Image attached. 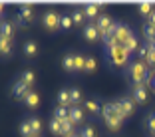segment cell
<instances>
[{
  "mask_svg": "<svg viewBox=\"0 0 155 137\" xmlns=\"http://www.w3.org/2000/svg\"><path fill=\"white\" fill-rule=\"evenodd\" d=\"M101 119H104L105 127L110 129V131H119L123 125V115L119 113L117 105H115V101H107V103H104V109H101Z\"/></svg>",
  "mask_w": 155,
  "mask_h": 137,
  "instance_id": "cell-1",
  "label": "cell"
},
{
  "mask_svg": "<svg viewBox=\"0 0 155 137\" xmlns=\"http://www.w3.org/2000/svg\"><path fill=\"white\" fill-rule=\"evenodd\" d=\"M125 76H127V80L133 83V86H141V83H145L147 80H149V66L145 64V62H141V60H135V62H131V64L125 68Z\"/></svg>",
  "mask_w": 155,
  "mask_h": 137,
  "instance_id": "cell-2",
  "label": "cell"
},
{
  "mask_svg": "<svg viewBox=\"0 0 155 137\" xmlns=\"http://www.w3.org/2000/svg\"><path fill=\"white\" fill-rule=\"evenodd\" d=\"M34 18H36V14H34V8L28 4H22L18 6L16 10V16H14V24L20 28H30L34 24Z\"/></svg>",
  "mask_w": 155,
  "mask_h": 137,
  "instance_id": "cell-3",
  "label": "cell"
},
{
  "mask_svg": "<svg viewBox=\"0 0 155 137\" xmlns=\"http://www.w3.org/2000/svg\"><path fill=\"white\" fill-rule=\"evenodd\" d=\"M105 58H107V64H110V66L121 68V66L127 64L129 54L123 50L121 46H114V48H107V50H105Z\"/></svg>",
  "mask_w": 155,
  "mask_h": 137,
  "instance_id": "cell-4",
  "label": "cell"
},
{
  "mask_svg": "<svg viewBox=\"0 0 155 137\" xmlns=\"http://www.w3.org/2000/svg\"><path fill=\"white\" fill-rule=\"evenodd\" d=\"M60 16H62V14H58L56 10L48 8L42 14V28H44L46 32H56V30H60Z\"/></svg>",
  "mask_w": 155,
  "mask_h": 137,
  "instance_id": "cell-5",
  "label": "cell"
},
{
  "mask_svg": "<svg viewBox=\"0 0 155 137\" xmlns=\"http://www.w3.org/2000/svg\"><path fill=\"white\" fill-rule=\"evenodd\" d=\"M115 105H117L119 113L123 115V119H129L135 113V107H137V103L129 96H123V97H119V99H115Z\"/></svg>",
  "mask_w": 155,
  "mask_h": 137,
  "instance_id": "cell-6",
  "label": "cell"
},
{
  "mask_svg": "<svg viewBox=\"0 0 155 137\" xmlns=\"http://www.w3.org/2000/svg\"><path fill=\"white\" fill-rule=\"evenodd\" d=\"M82 107H84L86 113H90V117H100L101 109H104V103H100L97 97H87V99H84Z\"/></svg>",
  "mask_w": 155,
  "mask_h": 137,
  "instance_id": "cell-7",
  "label": "cell"
},
{
  "mask_svg": "<svg viewBox=\"0 0 155 137\" xmlns=\"http://www.w3.org/2000/svg\"><path fill=\"white\" fill-rule=\"evenodd\" d=\"M133 36L131 28L127 26L125 22H115V44L123 46V42H127L129 38Z\"/></svg>",
  "mask_w": 155,
  "mask_h": 137,
  "instance_id": "cell-8",
  "label": "cell"
},
{
  "mask_svg": "<svg viewBox=\"0 0 155 137\" xmlns=\"http://www.w3.org/2000/svg\"><path fill=\"white\" fill-rule=\"evenodd\" d=\"M32 91V87H28L26 83H22L20 80H16V82L12 83V87H10V93H12V97L14 99H20V101H24L26 99V96Z\"/></svg>",
  "mask_w": 155,
  "mask_h": 137,
  "instance_id": "cell-9",
  "label": "cell"
},
{
  "mask_svg": "<svg viewBox=\"0 0 155 137\" xmlns=\"http://www.w3.org/2000/svg\"><path fill=\"white\" fill-rule=\"evenodd\" d=\"M129 97H131L137 105H145L147 103V86L145 83H141V86H131Z\"/></svg>",
  "mask_w": 155,
  "mask_h": 137,
  "instance_id": "cell-10",
  "label": "cell"
},
{
  "mask_svg": "<svg viewBox=\"0 0 155 137\" xmlns=\"http://www.w3.org/2000/svg\"><path fill=\"white\" fill-rule=\"evenodd\" d=\"M84 40L90 42V44L101 40V34H100V30H97L96 22H87L86 26H84Z\"/></svg>",
  "mask_w": 155,
  "mask_h": 137,
  "instance_id": "cell-11",
  "label": "cell"
},
{
  "mask_svg": "<svg viewBox=\"0 0 155 137\" xmlns=\"http://www.w3.org/2000/svg\"><path fill=\"white\" fill-rule=\"evenodd\" d=\"M68 119L72 121L74 125L84 123V119H86V111H84L82 105H72V107H70V113H68Z\"/></svg>",
  "mask_w": 155,
  "mask_h": 137,
  "instance_id": "cell-12",
  "label": "cell"
},
{
  "mask_svg": "<svg viewBox=\"0 0 155 137\" xmlns=\"http://www.w3.org/2000/svg\"><path fill=\"white\" fill-rule=\"evenodd\" d=\"M14 32H16V24H14V20H0V36L14 40Z\"/></svg>",
  "mask_w": 155,
  "mask_h": 137,
  "instance_id": "cell-13",
  "label": "cell"
},
{
  "mask_svg": "<svg viewBox=\"0 0 155 137\" xmlns=\"http://www.w3.org/2000/svg\"><path fill=\"white\" fill-rule=\"evenodd\" d=\"M96 26H97V30H100V34L104 36V34L107 32L111 26H114V18H111V16H107V14H100V16H97V20H96Z\"/></svg>",
  "mask_w": 155,
  "mask_h": 137,
  "instance_id": "cell-14",
  "label": "cell"
},
{
  "mask_svg": "<svg viewBox=\"0 0 155 137\" xmlns=\"http://www.w3.org/2000/svg\"><path fill=\"white\" fill-rule=\"evenodd\" d=\"M22 52H24V58H36L38 52H40V48H38V42L36 40H26L22 44Z\"/></svg>",
  "mask_w": 155,
  "mask_h": 137,
  "instance_id": "cell-15",
  "label": "cell"
},
{
  "mask_svg": "<svg viewBox=\"0 0 155 137\" xmlns=\"http://www.w3.org/2000/svg\"><path fill=\"white\" fill-rule=\"evenodd\" d=\"M62 68L68 73H76V52H66L62 58Z\"/></svg>",
  "mask_w": 155,
  "mask_h": 137,
  "instance_id": "cell-16",
  "label": "cell"
},
{
  "mask_svg": "<svg viewBox=\"0 0 155 137\" xmlns=\"http://www.w3.org/2000/svg\"><path fill=\"white\" fill-rule=\"evenodd\" d=\"M14 52V40L0 36V58H10Z\"/></svg>",
  "mask_w": 155,
  "mask_h": 137,
  "instance_id": "cell-17",
  "label": "cell"
},
{
  "mask_svg": "<svg viewBox=\"0 0 155 137\" xmlns=\"http://www.w3.org/2000/svg\"><path fill=\"white\" fill-rule=\"evenodd\" d=\"M70 16H72V20H74V26H86L87 24V18H86V14H84V8L82 6H76V8L70 12Z\"/></svg>",
  "mask_w": 155,
  "mask_h": 137,
  "instance_id": "cell-18",
  "label": "cell"
},
{
  "mask_svg": "<svg viewBox=\"0 0 155 137\" xmlns=\"http://www.w3.org/2000/svg\"><path fill=\"white\" fill-rule=\"evenodd\" d=\"M28 123H30V129H32V135L34 137H42V121L40 117H36V115H28Z\"/></svg>",
  "mask_w": 155,
  "mask_h": 137,
  "instance_id": "cell-19",
  "label": "cell"
},
{
  "mask_svg": "<svg viewBox=\"0 0 155 137\" xmlns=\"http://www.w3.org/2000/svg\"><path fill=\"white\" fill-rule=\"evenodd\" d=\"M82 8H84L86 18L90 20V22H96L97 16H100V6H97V4H86V6H82Z\"/></svg>",
  "mask_w": 155,
  "mask_h": 137,
  "instance_id": "cell-20",
  "label": "cell"
},
{
  "mask_svg": "<svg viewBox=\"0 0 155 137\" xmlns=\"http://www.w3.org/2000/svg\"><path fill=\"white\" fill-rule=\"evenodd\" d=\"M38 103H40V93L32 90V91H30V93L26 96V99H24V105H26L28 109H36Z\"/></svg>",
  "mask_w": 155,
  "mask_h": 137,
  "instance_id": "cell-21",
  "label": "cell"
},
{
  "mask_svg": "<svg viewBox=\"0 0 155 137\" xmlns=\"http://www.w3.org/2000/svg\"><path fill=\"white\" fill-rule=\"evenodd\" d=\"M18 80H20L22 83H26L28 87H32L34 83H36V73H34L32 70H24V72H20Z\"/></svg>",
  "mask_w": 155,
  "mask_h": 137,
  "instance_id": "cell-22",
  "label": "cell"
},
{
  "mask_svg": "<svg viewBox=\"0 0 155 137\" xmlns=\"http://www.w3.org/2000/svg\"><path fill=\"white\" fill-rule=\"evenodd\" d=\"M58 105H62V107H72V99H70V87H64V90L58 91Z\"/></svg>",
  "mask_w": 155,
  "mask_h": 137,
  "instance_id": "cell-23",
  "label": "cell"
},
{
  "mask_svg": "<svg viewBox=\"0 0 155 137\" xmlns=\"http://www.w3.org/2000/svg\"><path fill=\"white\" fill-rule=\"evenodd\" d=\"M143 36H145V40H147V44H151V42H155V26L153 24H149L145 20V22H143Z\"/></svg>",
  "mask_w": 155,
  "mask_h": 137,
  "instance_id": "cell-24",
  "label": "cell"
},
{
  "mask_svg": "<svg viewBox=\"0 0 155 137\" xmlns=\"http://www.w3.org/2000/svg\"><path fill=\"white\" fill-rule=\"evenodd\" d=\"M72 133H76L74 131V123L70 119H62V121H60V135L68 137V135H72Z\"/></svg>",
  "mask_w": 155,
  "mask_h": 137,
  "instance_id": "cell-25",
  "label": "cell"
},
{
  "mask_svg": "<svg viewBox=\"0 0 155 137\" xmlns=\"http://www.w3.org/2000/svg\"><path fill=\"white\" fill-rule=\"evenodd\" d=\"M143 125H145L147 133L155 137V111H149V113L145 115V121H143Z\"/></svg>",
  "mask_w": 155,
  "mask_h": 137,
  "instance_id": "cell-26",
  "label": "cell"
},
{
  "mask_svg": "<svg viewBox=\"0 0 155 137\" xmlns=\"http://www.w3.org/2000/svg\"><path fill=\"white\" fill-rule=\"evenodd\" d=\"M121 48H123L125 52H127L129 56H131L133 52H137V50H139V42H137V38H135V36H131L127 42H123V46H121Z\"/></svg>",
  "mask_w": 155,
  "mask_h": 137,
  "instance_id": "cell-27",
  "label": "cell"
},
{
  "mask_svg": "<svg viewBox=\"0 0 155 137\" xmlns=\"http://www.w3.org/2000/svg\"><path fill=\"white\" fill-rule=\"evenodd\" d=\"M70 99H72V105L84 103V96L80 91V87H70Z\"/></svg>",
  "mask_w": 155,
  "mask_h": 137,
  "instance_id": "cell-28",
  "label": "cell"
},
{
  "mask_svg": "<svg viewBox=\"0 0 155 137\" xmlns=\"http://www.w3.org/2000/svg\"><path fill=\"white\" fill-rule=\"evenodd\" d=\"M72 26H74V20L70 16V12H64L60 16V30H70Z\"/></svg>",
  "mask_w": 155,
  "mask_h": 137,
  "instance_id": "cell-29",
  "label": "cell"
},
{
  "mask_svg": "<svg viewBox=\"0 0 155 137\" xmlns=\"http://www.w3.org/2000/svg\"><path fill=\"white\" fill-rule=\"evenodd\" d=\"M97 70V62L94 56H86V68H84V72L86 73H94Z\"/></svg>",
  "mask_w": 155,
  "mask_h": 137,
  "instance_id": "cell-30",
  "label": "cell"
},
{
  "mask_svg": "<svg viewBox=\"0 0 155 137\" xmlns=\"http://www.w3.org/2000/svg\"><path fill=\"white\" fill-rule=\"evenodd\" d=\"M68 113H70V107H62V105H58V107L54 109V117L60 119V121H62V119H68Z\"/></svg>",
  "mask_w": 155,
  "mask_h": 137,
  "instance_id": "cell-31",
  "label": "cell"
},
{
  "mask_svg": "<svg viewBox=\"0 0 155 137\" xmlns=\"http://www.w3.org/2000/svg\"><path fill=\"white\" fill-rule=\"evenodd\" d=\"M78 133H80V137H97V131L91 127V125H84Z\"/></svg>",
  "mask_w": 155,
  "mask_h": 137,
  "instance_id": "cell-32",
  "label": "cell"
},
{
  "mask_svg": "<svg viewBox=\"0 0 155 137\" xmlns=\"http://www.w3.org/2000/svg\"><path fill=\"white\" fill-rule=\"evenodd\" d=\"M20 135H22V137H34L32 135V129H30V123H28V119H24L22 123H20Z\"/></svg>",
  "mask_w": 155,
  "mask_h": 137,
  "instance_id": "cell-33",
  "label": "cell"
},
{
  "mask_svg": "<svg viewBox=\"0 0 155 137\" xmlns=\"http://www.w3.org/2000/svg\"><path fill=\"white\" fill-rule=\"evenodd\" d=\"M84 68H86V56L84 54H76V73L84 72Z\"/></svg>",
  "mask_w": 155,
  "mask_h": 137,
  "instance_id": "cell-34",
  "label": "cell"
},
{
  "mask_svg": "<svg viewBox=\"0 0 155 137\" xmlns=\"http://www.w3.org/2000/svg\"><path fill=\"white\" fill-rule=\"evenodd\" d=\"M153 8H155L153 4H139V8H137V10H139V14H141V16L149 18V14L153 12Z\"/></svg>",
  "mask_w": 155,
  "mask_h": 137,
  "instance_id": "cell-35",
  "label": "cell"
},
{
  "mask_svg": "<svg viewBox=\"0 0 155 137\" xmlns=\"http://www.w3.org/2000/svg\"><path fill=\"white\" fill-rule=\"evenodd\" d=\"M50 131L54 135H60V119H56V117L50 119Z\"/></svg>",
  "mask_w": 155,
  "mask_h": 137,
  "instance_id": "cell-36",
  "label": "cell"
},
{
  "mask_svg": "<svg viewBox=\"0 0 155 137\" xmlns=\"http://www.w3.org/2000/svg\"><path fill=\"white\" fill-rule=\"evenodd\" d=\"M147 54H149V48H147V44L139 46V50H137V56H139V60H141V62H145V60H147Z\"/></svg>",
  "mask_w": 155,
  "mask_h": 137,
  "instance_id": "cell-37",
  "label": "cell"
},
{
  "mask_svg": "<svg viewBox=\"0 0 155 137\" xmlns=\"http://www.w3.org/2000/svg\"><path fill=\"white\" fill-rule=\"evenodd\" d=\"M147 83H149V87L155 91V72H153V76H149V80H147Z\"/></svg>",
  "mask_w": 155,
  "mask_h": 137,
  "instance_id": "cell-38",
  "label": "cell"
},
{
  "mask_svg": "<svg viewBox=\"0 0 155 137\" xmlns=\"http://www.w3.org/2000/svg\"><path fill=\"white\" fill-rule=\"evenodd\" d=\"M147 22H149V24H153V26H155V8H153V12L149 14V18H147Z\"/></svg>",
  "mask_w": 155,
  "mask_h": 137,
  "instance_id": "cell-39",
  "label": "cell"
},
{
  "mask_svg": "<svg viewBox=\"0 0 155 137\" xmlns=\"http://www.w3.org/2000/svg\"><path fill=\"white\" fill-rule=\"evenodd\" d=\"M68 137H80V133L76 131V133H72V135H68Z\"/></svg>",
  "mask_w": 155,
  "mask_h": 137,
  "instance_id": "cell-40",
  "label": "cell"
},
{
  "mask_svg": "<svg viewBox=\"0 0 155 137\" xmlns=\"http://www.w3.org/2000/svg\"><path fill=\"white\" fill-rule=\"evenodd\" d=\"M0 12H2V4H0Z\"/></svg>",
  "mask_w": 155,
  "mask_h": 137,
  "instance_id": "cell-41",
  "label": "cell"
}]
</instances>
